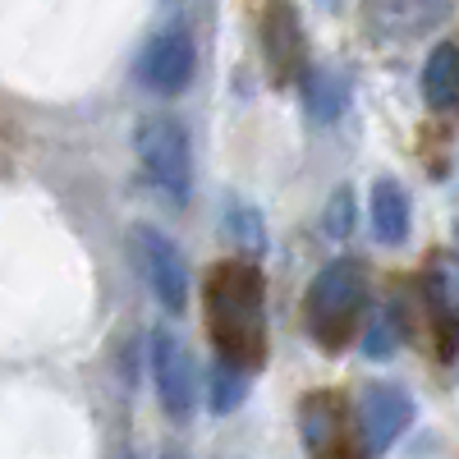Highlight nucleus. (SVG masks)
<instances>
[{
  "label": "nucleus",
  "instance_id": "nucleus-8",
  "mask_svg": "<svg viewBox=\"0 0 459 459\" xmlns=\"http://www.w3.org/2000/svg\"><path fill=\"white\" fill-rule=\"evenodd\" d=\"M138 79L152 92H179L194 79V42H188V32L166 28V32L152 37L143 60H138Z\"/></svg>",
  "mask_w": 459,
  "mask_h": 459
},
{
  "label": "nucleus",
  "instance_id": "nucleus-4",
  "mask_svg": "<svg viewBox=\"0 0 459 459\" xmlns=\"http://www.w3.org/2000/svg\"><path fill=\"white\" fill-rule=\"evenodd\" d=\"M138 161H143L147 179L157 188H166L175 203L188 198L194 157H188V134L175 120H143L138 125Z\"/></svg>",
  "mask_w": 459,
  "mask_h": 459
},
{
  "label": "nucleus",
  "instance_id": "nucleus-3",
  "mask_svg": "<svg viewBox=\"0 0 459 459\" xmlns=\"http://www.w3.org/2000/svg\"><path fill=\"white\" fill-rule=\"evenodd\" d=\"M299 437L313 459H368L359 428H350V413L335 391H313L299 404Z\"/></svg>",
  "mask_w": 459,
  "mask_h": 459
},
{
  "label": "nucleus",
  "instance_id": "nucleus-2",
  "mask_svg": "<svg viewBox=\"0 0 459 459\" xmlns=\"http://www.w3.org/2000/svg\"><path fill=\"white\" fill-rule=\"evenodd\" d=\"M363 299H368V272H363V262H354V257H335L313 276L303 313H308V331H313V340L322 344L326 354L344 350V340L354 335Z\"/></svg>",
  "mask_w": 459,
  "mask_h": 459
},
{
  "label": "nucleus",
  "instance_id": "nucleus-17",
  "mask_svg": "<svg viewBox=\"0 0 459 459\" xmlns=\"http://www.w3.org/2000/svg\"><path fill=\"white\" fill-rule=\"evenodd\" d=\"M455 239H459V221H455Z\"/></svg>",
  "mask_w": 459,
  "mask_h": 459
},
{
  "label": "nucleus",
  "instance_id": "nucleus-6",
  "mask_svg": "<svg viewBox=\"0 0 459 459\" xmlns=\"http://www.w3.org/2000/svg\"><path fill=\"white\" fill-rule=\"evenodd\" d=\"M134 248H138V266L147 276V290L157 294L170 313H184L188 303V266L179 257V248L161 235V230H134Z\"/></svg>",
  "mask_w": 459,
  "mask_h": 459
},
{
  "label": "nucleus",
  "instance_id": "nucleus-14",
  "mask_svg": "<svg viewBox=\"0 0 459 459\" xmlns=\"http://www.w3.org/2000/svg\"><path fill=\"white\" fill-rule=\"evenodd\" d=\"M395 344H400V317H395V308H381L372 331H368V340H363V354L368 359H391Z\"/></svg>",
  "mask_w": 459,
  "mask_h": 459
},
{
  "label": "nucleus",
  "instance_id": "nucleus-12",
  "mask_svg": "<svg viewBox=\"0 0 459 459\" xmlns=\"http://www.w3.org/2000/svg\"><path fill=\"white\" fill-rule=\"evenodd\" d=\"M244 395H248V372L235 368V363H216V377H212V413L239 409Z\"/></svg>",
  "mask_w": 459,
  "mask_h": 459
},
{
  "label": "nucleus",
  "instance_id": "nucleus-13",
  "mask_svg": "<svg viewBox=\"0 0 459 459\" xmlns=\"http://www.w3.org/2000/svg\"><path fill=\"white\" fill-rule=\"evenodd\" d=\"M303 101H308V110L317 120H331V115L344 110V79H335V74H313V79L303 83Z\"/></svg>",
  "mask_w": 459,
  "mask_h": 459
},
{
  "label": "nucleus",
  "instance_id": "nucleus-7",
  "mask_svg": "<svg viewBox=\"0 0 459 459\" xmlns=\"http://www.w3.org/2000/svg\"><path fill=\"white\" fill-rule=\"evenodd\" d=\"M152 381L170 418H188L194 409V359L170 331H152Z\"/></svg>",
  "mask_w": 459,
  "mask_h": 459
},
{
  "label": "nucleus",
  "instance_id": "nucleus-9",
  "mask_svg": "<svg viewBox=\"0 0 459 459\" xmlns=\"http://www.w3.org/2000/svg\"><path fill=\"white\" fill-rule=\"evenodd\" d=\"M262 47H266V60H272L276 79H294V69L303 65V32H299V19H294V5L290 0H272L262 14Z\"/></svg>",
  "mask_w": 459,
  "mask_h": 459
},
{
  "label": "nucleus",
  "instance_id": "nucleus-1",
  "mask_svg": "<svg viewBox=\"0 0 459 459\" xmlns=\"http://www.w3.org/2000/svg\"><path fill=\"white\" fill-rule=\"evenodd\" d=\"M207 326L221 363L244 372L266 363V285L253 262H221L207 276Z\"/></svg>",
  "mask_w": 459,
  "mask_h": 459
},
{
  "label": "nucleus",
  "instance_id": "nucleus-15",
  "mask_svg": "<svg viewBox=\"0 0 459 459\" xmlns=\"http://www.w3.org/2000/svg\"><path fill=\"white\" fill-rule=\"evenodd\" d=\"M225 230L239 239V248H248V253H262L266 248V230H262V221H257V212L253 207H235L225 216Z\"/></svg>",
  "mask_w": 459,
  "mask_h": 459
},
{
  "label": "nucleus",
  "instance_id": "nucleus-10",
  "mask_svg": "<svg viewBox=\"0 0 459 459\" xmlns=\"http://www.w3.org/2000/svg\"><path fill=\"white\" fill-rule=\"evenodd\" d=\"M372 230H377V239L381 244H404L409 239V198H404V188L395 179H377L372 184Z\"/></svg>",
  "mask_w": 459,
  "mask_h": 459
},
{
  "label": "nucleus",
  "instance_id": "nucleus-5",
  "mask_svg": "<svg viewBox=\"0 0 459 459\" xmlns=\"http://www.w3.org/2000/svg\"><path fill=\"white\" fill-rule=\"evenodd\" d=\"M409 423H413V400H409L400 386H391V381L363 386L359 409H354V428H359V441H363L368 459L386 455V450L404 437Z\"/></svg>",
  "mask_w": 459,
  "mask_h": 459
},
{
  "label": "nucleus",
  "instance_id": "nucleus-11",
  "mask_svg": "<svg viewBox=\"0 0 459 459\" xmlns=\"http://www.w3.org/2000/svg\"><path fill=\"white\" fill-rule=\"evenodd\" d=\"M423 97L432 110H459V47L441 42L423 69Z\"/></svg>",
  "mask_w": 459,
  "mask_h": 459
},
{
  "label": "nucleus",
  "instance_id": "nucleus-16",
  "mask_svg": "<svg viewBox=\"0 0 459 459\" xmlns=\"http://www.w3.org/2000/svg\"><path fill=\"white\" fill-rule=\"evenodd\" d=\"M350 221H354L350 188H340V194L331 198V212H326V230H331V235H344V230H350Z\"/></svg>",
  "mask_w": 459,
  "mask_h": 459
}]
</instances>
